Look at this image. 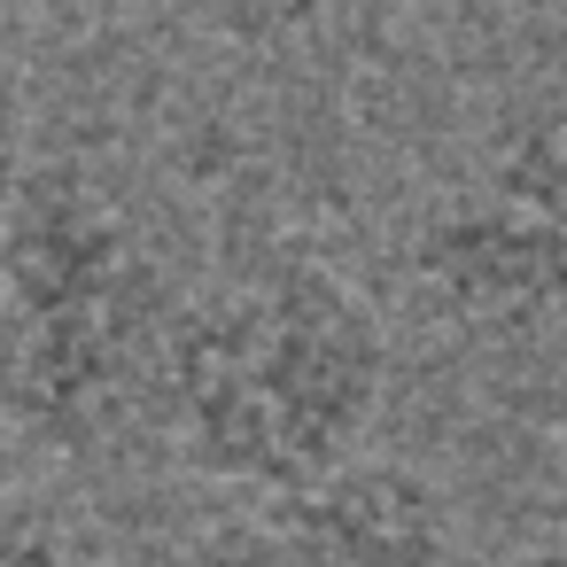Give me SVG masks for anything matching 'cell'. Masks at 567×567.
<instances>
[{
	"label": "cell",
	"instance_id": "obj_2",
	"mask_svg": "<svg viewBox=\"0 0 567 567\" xmlns=\"http://www.w3.org/2000/svg\"><path fill=\"white\" fill-rule=\"evenodd\" d=\"M164 272L141 234L71 172L32 164L9 203V404L55 443L86 451L117 427L133 389L172 358Z\"/></svg>",
	"mask_w": 567,
	"mask_h": 567
},
{
	"label": "cell",
	"instance_id": "obj_6",
	"mask_svg": "<svg viewBox=\"0 0 567 567\" xmlns=\"http://www.w3.org/2000/svg\"><path fill=\"white\" fill-rule=\"evenodd\" d=\"M489 567H567V551L544 544V551H513V559H489Z\"/></svg>",
	"mask_w": 567,
	"mask_h": 567
},
{
	"label": "cell",
	"instance_id": "obj_5",
	"mask_svg": "<svg viewBox=\"0 0 567 567\" xmlns=\"http://www.w3.org/2000/svg\"><path fill=\"white\" fill-rule=\"evenodd\" d=\"M0 567H79V559H71V544L32 505H17L9 513V544H0Z\"/></svg>",
	"mask_w": 567,
	"mask_h": 567
},
{
	"label": "cell",
	"instance_id": "obj_3",
	"mask_svg": "<svg viewBox=\"0 0 567 567\" xmlns=\"http://www.w3.org/2000/svg\"><path fill=\"white\" fill-rule=\"evenodd\" d=\"M412 265L482 327L567 319V117H520L489 164L427 210Z\"/></svg>",
	"mask_w": 567,
	"mask_h": 567
},
{
	"label": "cell",
	"instance_id": "obj_4",
	"mask_svg": "<svg viewBox=\"0 0 567 567\" xmlns=\"http://www.w3.org/2000/svg\"><path fill=\"white\" fill-rule=\"evenodd\" d=\"M210 567H451V520L412 466L358 458L319 489L265 497L210 544Z\"/></svg>",
	"mask_w": 567,
	"mask_h": 567
},
{
	"label": "cell",
	"instance_id": "obj_1",
	"mask_svg": "<svg viewBox=\"0 0 567 567\" xmlns=\"http://www.w3.org/2000/svg\"><path fill=\"white\" fill-rule=\"evenodd\" d=\"M381 319L319 257H272L210 288L164 358L172 435L187 466L296 497L358 466V435L381 404Z\"/></svg>",
	"mask_w": 567,
	"mask_h": 567
}]
</instances>
